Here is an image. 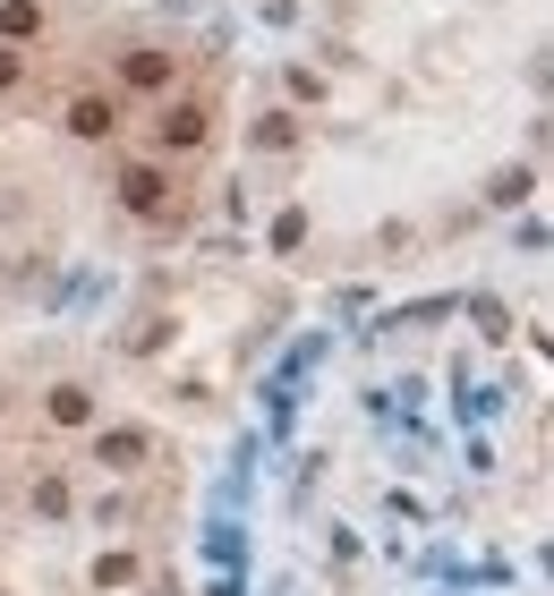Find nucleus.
<instances>
[{
  "label": "nucleus",
  "instance_id": "5",
  "mask_svg": "<svg viewBox=\"0 0 554 596\" xmlns=\"http://www.w3.org/2000/svg\"><path fill=\"white\" fill-rule=\"evenodd\" d=\"M102 460H111V469H137V460H145V426H111V435H102Z\"/></svg>",
  "mask_w": 554,
  "mask_h": 596
},
{
  "label": "nucleus",
  "instance_id": "2",
  "mask_svg": "<svg viewBox=\"0 0 554 596\" xmlns=\"http://www.w3.org/2000/svg\"><path fill=\"white\" fill-rule=\"evenodd\" d=\"M120 128V102L111 95H77L68 102V137H111Z\"/></svg>",
  "mask_w": 554,
  "mask_h": 596
},
{
  "label": "nucleus",
  "instance_id": "1",
  "mask_svg": "<svg viewBox=\"0 0 554 596\" xmlns=\"http://www.w3.org/2000/svg\"><path fill=\"white\" fill-rule=\"evenodd\" d=\"M120 196H129L137 214H163V205H171V180L154 171V162H129V171H120Z\"/></svg>",
  "mask_w": 554,
  "mask_h": 596
},
{
  "label": "nucleus",
  "instance_id": "6",
  "mask_svg": "<svg viewBox=\"0 0 554 596\" xmlns=\"http://www.w3.org/2000/svg\"><path fill=\"white\" fill-rule=\"evenodd\" d=\"M0 34H9V43L43 34V9H34V0H0Z\"/></svg>",
  "mask_w": 554,
  "mask_h": 596
},
{
  "label": "nucleus",
  "instance_id": "7",
  "mask_svg": "<svg viewBox=\"0 0 554 596\" xmlns=\"http://www.w3.org/2000/svg\"><path fill=\"white\" fill-rule=\"evenodd\" d=\"M163 77H171L163 52H137V61H129V86H163Z\"/></svg>",
  "mask_w": 554,
  "mask_h": 596
},
{
  "label": "nucleus",
  "instance_id": "4",
  "mask_svg": "<svg viewBox=\"0 0 554 596\" xmlns=\"http://www.w3.org/2000/svg\"><path fill=\"white\" fill-rule=\"evenodd\" d=\"M52 426H86V418H95V401H86V383H52Z\"/></svg>",
  "mask_w": 554,
  "mask_h": 596
},
{
  "label": "nucleus",
  "instance_id": "3",
  "mask_svg": "<svg viewBox=\"0 0 554 596\" xmlns=\"http://www.w3.org/2000/svg\"><path fill=\"white\" fill-rule=\"evenodd\" d=\"M205 128H214V111L205 102H180V111H163V145H205Z\"/></svg>",
  "mask_w": 554,
  "mask_h": 596
}]
</instances>
